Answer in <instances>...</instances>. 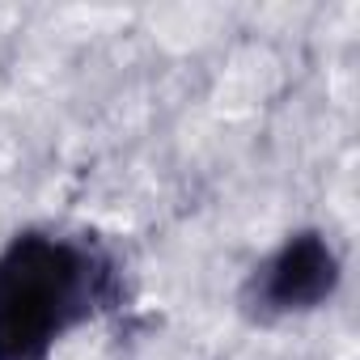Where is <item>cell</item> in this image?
I'll return each instance as SVG.
<instances>
[{
	"mask_svg": "<svg viewBox=\"0 0 360 360\" xmlns=\"http://www.w3.org/2000/svg\"><path fill=\"white\" fill-rule=\"evenodd\" d=\"M339 284L343 259L335 242L322 229H297L246 271L238 288V309L259 326H276L322 309L339 292Z\"/></svg>",
	"mask_w": 360,
	"mask_h": 360,
	"instance_id": "cell-2",
	"label": "cell"
},
{
	"mask_svg": "<svg viewBox=\"0 0 360 360\" xmlns=\"http://www.w3.org/2000/svg\"><path fill=\"white\" fill-rule=\"evenodd\" d=\"M123 305V267L89 233L18 229L0 246V360H51L85 322Z\"/></svg>",
	"mask_w": 360,
	"mask_h": 360,
	"instance_id": "cell-1",
	"label": "cell"
}]
</instances>
